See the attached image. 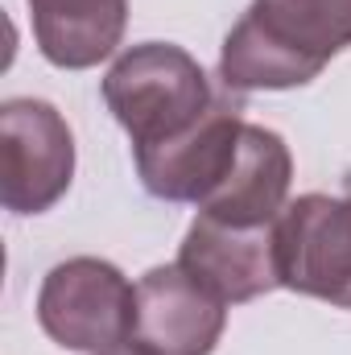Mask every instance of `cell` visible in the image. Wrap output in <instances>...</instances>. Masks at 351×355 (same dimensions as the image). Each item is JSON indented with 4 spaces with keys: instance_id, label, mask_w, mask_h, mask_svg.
I'll return each instance as SVG.
<instances>
[{
    "instance_id": "6da1fadb",
    "label": "cell",
    "mask_w": 351,
    "mask_h": 355,
    "mask_svg": "<svg viewBox=\"0 0 351 355\" xmlns=\"http://www.w3.org/2000/svg\"><path fill=\"white\" fill-rule=\"evenodd\" d=\"M348 46L351 0H252L223 37L219 79L236 95L302 87Z\"/></svg>"
},
{
    "instance_id": "7a4b0ae2",
    "label": "cell",
    "mask_w": 351,
    "mask_h": 355,
    "mask_svg": "<svg viewBox=\"0 0 351 355\" xmlns=\"http://www.w3.org/2000/svg\"><path fill=\"white\" fill-rule=\"evenodd\" d=\"M219 91L207 71L174 42H145L116 58L103 79V99L112 116L132 137V149L166 145L194 128Z\"/></svg>"
},
{
    "instance_id": "3957f363",
    "label": "cell",
    "mask_w": 351,
    "mask_h": 355,
    "mask_svg": "<svg viewBox=\"0 0 351 355\" xmlns=\"http://www.w3.org/2000/svg\"><path fill=\"white\" fill-rule=\"evenodd\" d=\"M137 285L99 257H75L46 272L37 293L42 331L71 352H108L132 339Z\"/></svg>"
},
{
    "instance_id": "277c9868",
    "label": "cell",
    "mask_w": 351,
    "mask_h": 355,
    "mask_svg": "<svg viewBox=\"0 0 351 355\" xmlns=\"http://www.w3.org/2000/svg\"><path fill=\"white\" fill-rule=\"evenodd\" d=\"M75 174V137L58 107L8 99L0 107V198L17 215L50 211Z\"/></svg>"
},
{
    "instance_id": "5b68a950",
    "label": "cell",
    "mask_w": 351,
    "mask_h": 355,
    "mask_svg": "<svg viewBox=\"0 0 351 355\" xmlns=\"http://www.w3.org/2000/svg\"><path fill=\"white\" fill-rule=\"evenodd\" d=\"M281 285L351 310V194H302L277 219Z\"/></svg>"
},
{
    "instance_id": "8992f818",
    "label": "cell",
    "mask_w": 351,
    "mask_h": 355,
    "mask_svg": "<svg viewBox=\"0 0 351 355\" xmlns=\"http://www.w3.org/2000/svg\"><path fill=\"white\" fill-rule=\"evenodd\" d=\"M240 132H244L240 95L232 87H223L194 128H186L182 137L166 141V145L132 149L137 153V174H141L145 190L153 198H166V202H207L215 194V186L236 166Z\"/></svg>"
},
{
    "instance_id": "52a82bcc",
    "label": "cell",
    "mask_w": 351,
    "mask_h": 355,
    "mask_svg": "<svg viewBox=\"0 0 351 355\" xmlns=\"http://www.w3.org/2000/svg\"><path fill=\"white\" fill-rule=\"evenodd\" d=\"M178 265L223 306L252 302L281 285L277 272V223L236 227L211 215H198L182 240Z\"/></svg>"
},
{
    "instance_id": "ba28073f",
    "label": "cell",
    "mask_w": 351,
    "mask_h": 355,
    "mask_svg": "<svg viewBox=\"0 0 351 355\" xmlns=\"http://www.w3.org/2000/svg\"><path fill=\"white\" fill-rule=\"evenodd\" d=\"M228 310L182 265L149 268L137 281L132 343L153 355H211L223 335Z\"/></svg>"
},
{
    "instance_id": "9c48e42d",
    "label": "cell",
    "mask_w": 351,
    "mask_h": 355,
    "mask_svg": "<svg viewBox=\"0 0 351 355\" xmlns=\"http://www.w3.org/2000/svg\"><path fill=\"white\" fill-rule=\"evenodd\" d=\"M289 178H293V157H289L285 141L261 124H244L232 174L215 186V194L207 202H198V215H211V219H223L236 227L277 223L285 211Z\"/></svg>"
},
{
    "instance_id": "30bf717a",
    "label": "cell",
    "mask_w": 351,
    "mask_h": 355,
    "mask_svg": "<svg viewBox=\"0 0 351 355\" xmlns=\"http://www.w3.org/2000/svg\"><path fill=\"white\" fill-rule=\"evenodd\" d=\"M42 54L62 71H87L103 62L128 21V0H29Z\"/></svg>"
},
{
    "instance_id": "8fae6325",
    "label": "cell",
    "mask_w": 351,
    "mask_h": 355,
    "mask_svg": "<svg viewBox=\"0 0 351 355\" xmlns=\"http://www.w3.org/2000/svg\"><path fill=\"white\" fill-rule=\"evenodd\" d=\"M95 355H153V352H145L141 343H120V347H108V352H95Z\"/></svg>"
}]
</instances>
